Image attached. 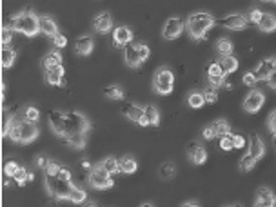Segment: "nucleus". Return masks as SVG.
I'll return each instance as SVG.
<instances>
[{"label":"nucleus","instance_id":"obj_41","mask_svg":"<svg viewBox=\"0 0 276 207\" xmlns=\"http://www.w3.org/2000/svg\"><path fill=\"white\" fill-rule=\"evenodd\" d=\"M15 29L13 28H7V26H4L2 28V37H0V40H2V45H9V42L13 40V37H15Z\"/></svg>","mask_w":276,"mask_h":207},{"label":"nucleus","instance_id":"obj_31","mask_svg":"<svg viewBox=\"0 0 276 207\" xmlns=\"http://www.w3.org/2000/svg\"><path fill=\"white\" fill-rule=\"evenodd\" d=\"M104 167H106V171L111 176L113 174H118L120 173V160H117L115 157H107V158H104V162H100Z\"/></svg>","mask_w":276,"mask_h":207},{"label":"nucleus","instance_id":"obj_43","mask_svg":"<svg viewBox=\"0 0 276 207\" xmlns=\"http://www.w3.org/2000/svg\"><path fill=\"white\" fill-rule=\"evenodd\" d=\"M13 118L7 111H4V120H2V136H7L9 134V127H11L13 124Z\"/></svg>","mask_w":276,"mask_h":207},{"label":"nucleus","instance_id":"obj_14","mask_svg":"<svg viewBox=\"0 0 276 207\" xmlns=\"http://www.w3.org/2000/svg\"><path fill=\"white\" fill-rule=\"evenodd\" d=\"M264 102H265L264 93L258 89H253L247 95V98L243 100V109L247 113H258L262 109V106H264Z\"/></svg>","mask_w":276,"mask_h":207},{"label":"nucleus","instance_id":"obj_57","mask_svg":"<svg viewBox=\"0 0 276 207\" xmlns=\"http://www.w3.org/2000/svg\"><path fill=\"white\" fill-rule=\"evenodd\" d=\"M82 167H84V169H89V171H91V169H93V166H91V164L87 162V160H84V162H82Z\"/></svg>","mask_w":276,"mask_h":207},{"label":"nucleus","instance_id":"obj_61","mask_svg":"<svg viewBox=\"0 0 276 207\" xmlns=\"http://www.w3.org/2000/svg\"><path fill=\"white\" fill-rule=\"evenodd\" d=\"M275 138H276V134H275Z\"/></svg>","mask_w":276,"mask_h":207},{"label":"nucleus","instance_id":"obj_2","mask_svg":"<svg viewBox=\"0 0 276 207\" xmlns=\"http://www.w3.org/2000/svg\"><path fill=\"white\" fill-rule=\"evenodd\" d=\"M11 28L18 33L26 35V37H35L40 33V17H37L33 11L24 9L17 13L11 20Z\"/></svg>","mask_w":276,"mask_h":207},{"label":"nucleus","instance_id":"obj_33","mask_svg":"<svg viewBox=\"0 0 276 207\" xmlns=\"http://www.w3.org/2000/svg\"><path fill=\"white\" fill-rule=\"evenodd\" d=\"M104 95L109 98V100H122L124 98V89L120 87V85H107L106 89H104Z\"/></svg>","mask_w":276,"mask_h":207},{"label":"nucleus","instance_id":"obj_1","mask_svg":"<svg viewBox=\"0 0 276 207\" xmlns=\"http://www.w3.org/2000/svg\"><path fill=\"white\" fill-rule=\"evenodd\" d=\"M216 20H214L213 15H209L205 11H197L193 13L189 20H187V31H189V37H191L195 42L205 39V35L211 28H213Z\"/></svg>","mask_w":276,"mask_h":207},{"label":"nucleus","instance_id":"obj_16","mask_svg":"<svg viewBox=\"0 0 276 207\" xmlns=\"http://www.w3.org/2000/svg\"><path fill=\"white\" fill-rule=\"evenodd\" d=\"M93 26H95V29L98 31V33H109L111 29H113V17H111V13L107 11H102L98 13L95 17V20H93Z\"/></svg>","mask_w":276,"mask_h":207},{"label":"nucleus","instance_id":"obj_46","mask_svg":"<svg viewBox=\"0 0 276 207\" xmlns=\"http://www.w3.org/2000/svg\"><path fill=\"white\" fill-rule=\"evenodd\" d=\"M233 140H231V134H227V136H224V138H220V149L222 151H231L233 149Z\"/></svg>","mask_w":276,"mask_h":207},{"label":"nucleus","instance_id":"obj_15","mask_svg":"<svg viewBox=\"0 0 276 207\" xmlns=\"http://www.w3.org/2000/svg\"><path fill=\"white\" fill-rule=\"evenodd\" d=\"M133 40V31L127 26H118L113 31V45L115 47H127Z\"/></svg>","mask_w":276,"mask_h":207},{"label":"nucleus","instance_id":"obj_29","mask_svg":"<svg viewBox=\"0 0 276 207\" xmlns=\"http://www.w3.org/2000/svg\"><path fill=\"white\" fill-rule=\"evenodd\" d=\"M55 66H62V55L58 53V49L51 51V53H47V55L42 58V67L44 69H51V67Z\"/></svg>","mask_w":276,"mask_h":207},{"label":"nucleus","instance_id":"obj_21","mask_svg":"<svg viewBox=\"0 0 276 207\" xmlns=\"http://www.w3.org/2000/svg\"><path fill=\"white\" fill-rule=\"evenodd\" d=\"M93 47H95V40L91 39L89 35H84V37L77 39V42H75V49H77V53H79L80 56L91 55V53H93Z\"/></svg>","mask_w":276,"mask_h":207},{"label":"nucleus","instance_id":"obj_49","mask_svg":"<svg viewBox=\"0 0 276 207\" xmlns=\"http://www.w3.org/2000/svg\"><path fill=\"white\" fill-rule=\"evenodd\" d=\"M260 18H262V11H260V9H251V13H249V18H247L249 22L256 24V26H258Z\"/></svg>","mask_w":276,"mask_h":207},{"label":"nucleus","instance_id":"obj_38","mask_svg":"<svg viewBox=\"0 0 276 207\" xmlns=\"http://www.w3.org/2000/svg\"><path fill=\"white\" fill-rule=\"evenodd\" d=\"M254 164H256V158L254 157H251V155H243L242 158H240V171H253V167H254Z\"/></svg>","mask_w":276,"mask_h":207},{"label":"nucleus","instance_id":"obj_42","mask_svg":"<svg viewBox=\"0 0 276 207\" xmlns=\"http://www.w3.org/2000/svg\"><path fill=\"white\" fill-rule=\"evenodd\" d=\"M203 98H205V104H214V102L218 100V87H209V89H205V93H203Z\"/></svg>","mask_w":276,"mask_h":207},{"label":"nucleus","instance_id":"obj_30","mask_svg":"<svg viewBox=\"0 0 276 207\" xmlns=\"http://www.w3.org/2000/svg\"><path fill=\"white\" fill-rule=\"evenodd\" d=\"M136 169H138V164L133 157H124L120 160V173L124 174H133L136 173Z\"/></svg>","mask_w":276,"mask_h":207},{"label":"nucleus","instance_id":"obj_60","mask_svg":"<svg viewBox=\"0 0 276 207\" xmlns=\"http://www.w3.org/2000/svg\"><path fill=\"white\" fill-rule=\"evenodd\" d=\"M271 207H276V206H271Z\"/></svg>","mask_w":276,"mask_h":207},{"label":"nucleus","instance_id":"obj_12","mask_svg":"<svg viewBox=\"0 0 276 207\" xmlns=\"http://www.w3.org/2000/svg\"><path fill=\"white\" fill-rule=\"evenodd\" d=\"M184 31V22H182L178 17H173V18H167L165 24H163V29H162V37L165 40H175L178 39Z\"/></svg>","mask_w":276,"mask_h":207},{"label":"nucleus","instance_id":"obj_34","mask_svg":"<svg viewBox=\"0 0 276 207\" xmlns=\"http://www.w3.org/2000/svg\"><path fill=\"white\" fill-rule=\"evenodd\" d=\"M216 51L222 56L233 55V42L229 39H218L216 40Z\"/></svg>","mask_w":276,"mask_h":207},{"label":"nucleus","instance_id":"obj_59","mask_svg":"<svg viewBox=\"0 0 276 207\" xmlns=\"http://www.w3.org/2000/svg\"><path fill=\"white\" fill-rule=\"evenodd\" d=\"M226 207H243L242 204H233V206H226Z\"/></svg>","mask_w":276,"mask_h":207},{"label":"nucleus","instance_id":"obj_37","mask_svg":"<svg viewBox=\"0 0 276 207\" xmlns=\"http://www.w3.org/2000/svg\"><path fill=\"white\" fill-rule=\"evenodd\" d=\"M85 198H87V195H85V191L82 189V187H79V185H73V189H71V196H69V200L75 202V204H82V202H85Z\"/></svg>","mask_w":276,"mask_h":207},{"label":"nucleus","instance_id":"obj_44","mask_svg":"<svg viewBox=\"0 0 276 207\" xmlns=\"http://www.w3.org/2000/svg\"><path fill=\"white\" fill-rule=\"evenodd\" d=\"M231 140H233V146H235V149H242V147L245 146V136H242V134L231 133Z\"/></svg>","mask_w":276,"mask_h":207},{"label":"nucleus","instance_id":"obj_51","mask_svg":"<svg viewBox=\"0 0 276 207\" xmlns=\"http://www.w3.org/2000/svg\"><path fill=\"white\" fill-rule=\"evenodd\" d=\"M214 136H216V133H214L213 124H211V125H207V127H203V138H205V140H213Z\"/></svg>","mask_w":276,"mask_h":207},{"label":"nucleus","instance_id":"obj_47","mask_svg":"<svg viewBox=\"0 0 276 207\" xmlns=\"http://www.w3.org/2000/svg\"><path fill=\"white\" fill-rule=\"evenodd\" d=\"M243 84L249 85V87H254V85L258 84V80H256V77H254V73L251 71V73H245L243 75Z\"/></svg>","mask_w":276,"mask_h":207},{"label":"nucleus","instance_id":"obj_8","mask_svg":"<svg viewBox=\"0 0 276 207\" xmlns=\"http://www.w3.org/2000/svg\"><path fill=\"white\" fill-rule=\"evenodd\" d=\"M89 185L93 189H109V187H113V176L107 173L106 167L102 166V164H96L93 166V169L89 171V178H87Z\"/></svg>","mask_w":276,"mask_h":207},{"label":"nucleus","instance_id":"obj_9","mask_svg":"<svg viewBox=\"0 0 276 207\" xmlns=\"http://www.w3.org/2000/svg\"><path fill=\"white\" fill-rule=\"evenodd\" d=\"M122 113H124L125 118H129L131 122L138 124L142 127H147L149 122H147L146 118V113H144V107L136 106V104H131V102H125L124 106H122Z\"/></svg>","mask_w":276,"mask_h":207},{"label":"nucleus","instance_id":"obj_13","mask_svg":"<svg viewBox=\"0 0 276 207\" xmlns=\"http://www.w3.org/2000/svg\"><path fill=\"white\" fill-rule=\"evenodd\" d=\"M4 174H6L7 178L17 180L20 185L26 184V182H28V178H29L28 171H26L22 166H18L17 162H6V166H4Z\"/></svg>","mask_w":276,"mask_h":207},{"label":"nucleus","instance_id":"obj_56","mask_svg":"<svg viewBox=\"0 0 276 207\" xmlns=\"http://www.w3.org/2000/svg\"><path fill=\"white\" fill-rule=\"evenodd\" d=\"M180 207H200V206H198L197 202H184Z\"/></svg>","mask_w":276,"mask_h":207},{"label":"nucleus","instance_id":"obj_35","mask_svg":"<svg viewBox=\"0 0 276 207\" xmlns=\"http://www.w3.org/2000/svg\"><path fill=\"white\" fill-rule=\"evenodd\" d=\"M187 104H189V107H193V109H200V107H203V104H205V98H203V93H191V95L187 96Z\"/></svg>","mask_w":276,"mask_h":207},{"label":"nucleus","instance_id":"obj_50","mask_svg":"<svg viewBox=\"0 0 276 207\" xmlns=\"http://www.w3.org/2000/svg\"><path fill=\"white\" fill-rule=\"evenodd\" d=\"M267 125H269V131L273 134H276V111H273L267 118Z\"/></svg>","mask_w":276,"mask_h":207},{"label":"nucleus","instance_id":"obj_24","mask_svg":"<svg viewBox=\"0 0 276 207\" xmlns=\"http://www.w3.org/2000/svg\"><path fill=\"white\" fill-rule=\"evenodd\" d=\"M64 66H55L51 69H45V80L51 85H60L64 82Z\"/></svg>","mask_w":276,"mask_h":207},{"label":"nucleus","instance_id":"obj_7","mask_svg":"<svg viewBox=\"0 0 276 207\" xmlns=\"http://www.w3.org/2000/svg\"><path fill=\"white\" fill-rule=\"evenodd\" d=\"M75 184H69V182H64L58 176H47L45 174V189L53 198L57 200H69L71 196V189H73Z\"/></svg>","mask_w":276,"mask_h":207},{"label":"nucleus","instance_id":"obj_19","mask_svg":"<svg viewBox=\"0 0 276 207\" xmlns=\"http://www.w3.org/2000/svg\"><path fill=\"white\" fill-rule=\"evenodd\" d=\"M207 77H209V84L213 85V87H220V85L226 82V75L224 71L220 69L218 62H213L207 69Z\"/></svg>","mask_w":276,"mask_h":207},{"label":"nucleus","instance_id":"obj_36","mask_svg":"<svg viewBox=\"0 0 276 207\" xmlns=\"http://www.w3.org/2000/svg\"><path fill=\"white\" fill-rule=\"evenodd\" d=\"M213 127H214L216 136H220V138H224V136H227V134H231V127H229V124H227L226 120H216V122L213 124Z\"/></svg>","mask_w":276,"mask_h":207},{"label":"nucleus","instance_id":"obj_40","mask_svg":"<svg viewBox=\"0 0 276 207\" xmlns=\"http://www.w3.org/2000/svg\"><path fill=\"white\" fill-rule=\"evenodd\" d=\"M175 173H176V169H175V166H173V164L171 162H165L162 166V167H160V176H162V178H173V176H175Z\"/></svg>","mask_w":276,"mask_h":207},{"label":"nucleus","instance_id":"obj_22","mask_svg":"<svg viewBox=\"0 0 276 207\" xmlns=\"http://www.w3.org/2000/svg\"><path fill=\"white\" fill-rule=\"evenodd\" d=\"M40 33H44V35H47V37H51V39H55L58 35L57 22L51 17H47V15H42V17H40Z\"/></svg>","mask_w":276,"mask_h":207},{"label":"nucleus","instance_id":"obj_4","mask_svg":"<svg viewBox=\"0 0 276 207\" xmlns=\"http://www.w3.org/2000/svg\"><path fill=\"white\" fill-rule=\"evenodd\" d=\"M91 124L89 120L79 111L66 113V122H64V136L68 134H87Z\"/></svg>","mask_w":276,"mask_h":207},{"label":"nucleus","instance_id":"obj_52","mask_svg":"<svg viewBox=\"0 0 276 207\" xmlns=\"http://www.w3.org/2000/svg\"><path fill=\"white\" fill-rule=\"evenodd\" d=\"M58 178L71 184V171H69V169H66V167H62V169H60V173H58Z\"/></svg>","mask_w":276,"mask_h":207},{"label":"nucleus","instance_id":"obj_25","mask_svg":"<svg viewBox=\"0 0 276 207\" xmlns=\"http://www.w3.org/2000/svg\"><path fill=\"white\" fill-rule=\"evenodd\" d=\"M60 140L66 146L73 147V149H84L85 142H87V134H68V136H60Z\"/></svg>","mask_w":276,"mask_h":207},{"label":"nucleus","instance_id":"obj_48","mask_svg":"<svg viewBox=\"0 0 276 207\" xmlns=\"http://www.w3.org/2000/svg\"><path fill=\"white\" fill-rule=\"evenodd\" d=\"M53 44H55V47H57V49H62V47H66V45H68V39H66L64 35H57V37L53 39Z\"/></svg>","mask_w":276,"mask_h":207},{"label":"nucleus","instance_id":"obj_55","mask_svg":"<svg viewBox=\"0 0 276 207\" xmlns=\"http://www.w3.org/2000/svg\"><path fill=\"white\" fill-rule=\"evenodd\" d=\"M80 207H98V206H96L93 200H85V202H82V204H80Z\"/></svg>","mask_w":276,"mask_h":207},{"label":"nucleus","instance_id":"obj_10","mask_svg":"<svg viewBox=\"0 0 276 207\" xmlns=\"http://www.w3.org/2000/svg\"><path fill=\"white\" fill-rule=\"evenodd\" d=\"M253 73L258 82L260 80H265V82H267V80L276 73V56H267L265 60L260 62L258 67L254 69Z\"/></svg>","mask_w":276,"mask_h":207},{"label":"nucleus","instance_id":"obj_28","mask_svg":"<svg viewBox=\"0 0 276 207\" xmlns=\"http://www.w3.org/2000/svg\"><path fill=\"white\" fill-rule=\"evenodd\" d=\"M0 60H2V66L6 67H11L17 60V51L11 49L9 45H2V51H0Z\"/></svg>","mask_w":276,"mask_h":207},{"label":"nucleus","instance_id":"obj_27","mask_svg":"<svg viewBox=\"0 0 276 207\" xmlns=\"http://www.w3.org/2000/svg\"><path fill=\"white\" fill-rule=\"evenodd\" d=\"M218 66H220V69L224 71V75H231V73H235L238 69V60L235 58L233 55H229V56H222L218 60Z\"/></svg>","mask_w":276,"mask_h":207},{"label":"nucleus","instance_id":"obj_6","mask_svg":"<svg viewBox=\"0 0 276 207\" xmlns=\"http://www.w3.org/2000/svg\"><path fill=\"white\" fill-rule=\"evenodd\" d=\"M149 55H151V51H149V47L146 44H129L124 49L125 64L129 67H133V69L140 67L149 58Z\"/></svg>","mask_w":276,"mask_h":207},{"label":"nucleus","instance_id":"obj_45","mask_svg":"<svg viewBox=\"0 0 276 207\" xmlns=\"http://www.w3.org/2000/svg\"><path fill=\"white\" fill-rule=\"evenodd\" d=\"M60 169H62V166L57 162H51L49 167L45 169L44 174H47V176H58V173H60Z\"/></svg>","mask_w":276,"mask_h":207},{"label":"nucleus","instance_id":"obj_11","mask_svg":"<svg viewBox=\"0 0 276 207\" xmlns=\"http://www.w3.org/2000/svg\"><path fill=\"white\" fill-rule=\"evenodd\" d=\"M218 24L222 28L226 29H233V31H242L245 29V26L249 24V20L240 13H231V15H226L224 18H220Z\"/></svg>","mask_w":276,"mask_h":207},{"label":"nucleus","instance_id":"obj_20","mask_svg":"<svg viewBox=\"0 0 276 207\" xmlns=\"http://www.w3.org/2000/svg\"><path fill=\"white\" fill-rule=\"evenodd\" d=\"M187 153H189V158H191V162L195 164V166H202V164L207 160V151H205L202 146H198L197 142L189 144Z\"/></svg>","mask_w":276,"mask_h":207},{"label":"nucleus","instance_id":"obj_58","mask_svg":"<svg viewBox=\"0 0 276 207\" xmlns=\"http://www.w3.org/2000/svg\"><path fill=\"white\" fill-rule=\"evenodd\" d=\"M140 207H155V206H153V204H149V202H146V204H142Z\"/></svg>","mask_w":276,"mask_h":207},{"label":"nucleus","instance_id":"obj_32","mask_svg":"<svg viewBox=\"0 0 276 207\" xmlns=\"http://www.w3.org/2000/svg\"><path fill=\"white\" fill-rule=\"evenodd\" d=\"M144 113H146L149 125H160V113H158L157 106H146L144 107Z\"/></svg>","mask_w":276,"mask_h":207},{"label":"nucleus","instance_id":"obj_3","mask_svg":"<svg viewBox=\"0 0 276 207\" xmlns=\"http://www.w3.org/2000/svg\"><path fill=\"white\" fill-rule=\"evenodd\" d=\"M7 136L13 142H17V144H29V142H33L39 136V127L33 122H26V120L20 122L17 118H13V124L11 127H9V134Z\"/></svg>","mask_w":276,"mask_h":207},{"label":"nucleus","instance_id":"obj_39","mask_svg":"<svg viewBox=\"0 0 276 207\" xmlns=\"http://www.w3.org/2000/svg\"><path fill=\"white\" fill-rule=\"evenodd\" d=\"M40 118V113H39V109L37 107H33V106H29V107H26L24 109V120L26 122H37Z\"/></svg>","mask_w":276,"mask_h":207},{"label":"nucleus","instance_id":"obj_53","mask_svg":"<svg viewBox=\"0 0 276 207\" xmlns=\"http://www.w3.org/2000/svg\"><path fill=\"white\" fill-rule=\"evenodd\" d=\"M49 164H51L49 158H45V157H39V158H37V166H39L40 169H44V171L49 167Z\"/></svg>","mask_w":276,"mask_h":207},{"label":"nucleus","instance_id":"obj_23","mask_svg":"<svg viewBox=\"0 0 276 207\" xmlns=\"http://www.w3.org/2000/svg\"><path fill=\"white\" fill-rule=\"evenodd\" d=\"M249 155L254 157L256 160H260V158L265 155V146H264V142H262V138H260L258 134H253V136H251V140H249Z\"/></svg>","mask_w":276,"mask_h":207},{"label":"nucleus","instance_id":"obj_17","mask_svg":"<svg viewBox=\"0 0 276 207\" xmlns=\"http://www.w3.org/2000/svg\"><path fill=\"white\" fill-rule=\"evenodd\" d=\"M64 122H66V113L58 111V109H53L49 113V125L58 136H64Z\"/></svg>","mask_w":276,"mask_h":207},{"label":"nucleus","instance_id":"obj_54","mask_svg":"<svg viewBox=\"0 0 276 207\" xmlns=\"http://www.w3.org/2000/svg\"><path fill=\"white\" fill-rule=\"evenodd\" d=\"M267 84H269L271 89H275V91H276V73L273 75V77H271L269 80H267Z\"/></svg>","mask_w":276,"mask_h":207},{"label":"nucleus","instance_id":"obj_26","mask_svg":"<svg viewBox=\"0 0 276 207\" xmlns=\"http://www.w3.org/2000/svg\"><path fill=\"white\" fill-rule=\"evenodd\" d=\"M258 29L264 33H273L276 31V17L271 13H262V18L258 22Z\"/></svg>","mask_w":276,"mask_h":207},{"label":"nucleus","instance_id":"obj_18","mask_svg":"<svg viewBox=\"0 0 276 207\" xmlns=\"http://www.w3.org/2000/svg\"><path fill=\"white\" fill-rule=\"evenodd\" d=\"M276 206V198L273 195V191L269 187H260L258 195H256V202H254V207H271Z\"/></svg>","mask_w":276,"mask_h":207},{"label":"nucleus","instance_id":"obj_5","mask_svg":"<svg viewBox=\"0 0 276 207\" xmlns=\"http://www.w3.org/2000/svg\"><path fill=\"white\" fill-rule=\"evenodd\" d=\"M173 87H175V75H173L169 67L157 69V73L153 77V89H155V93L165 96L173 93Z\"/></svg>","mask_w":276,"mask_h":207}]
</instances>
